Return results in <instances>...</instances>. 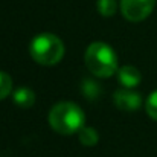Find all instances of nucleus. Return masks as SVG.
<instances>
[{
	"mask_svg": "<svg viewBox=\"0 0 157 157\" xmlns=\"http://www.w3.org/2000/svg\"><path fill=\"white\" fill-rule=\"evenodd\" d=\"M48 122L51 128L58 134L70 136L78 133L84 127L86 114L78 104L70 101H63L51 108L48 114Z\"/></svg>",
	"mask_w": 157,
	"mask_h": 157,
	"instance_id": "nucleus-1",
	"label": "nucleus"
},
{
	"mask_svg": "<svg viewBox=\"0 0 157 157\" xmlns=\"http://www.w3.org/2000/svg\"><path fill=\"white\" fill-rule=\"evenodd\" d=\"M84 64L89 72L98 78H110L117 72V55L110 44L95 41L84 52Z\"/></svg>",
	"mask_w": 157,
	"mask_h": 157,
	"instance_id": "nucleus-2",
	"label": "nucleus"
},
{
	"mask_svg": "<svg viewBox=\"0 0 157 157\" xmlns=\"http://www.w3.org/2000/svg\"><path fill=\"white\" fill-rule=\"evenodd\" d=\"M64 44L63 41L51 32L38 34L29 44V53L32 59L41 66H53L59 63L64 56Z\"/></svg>",
	"mask_w": 157,
	"mask_h": 157,
	"instance_id": "nucleus-3",
	"label": "nucleus"
},
{
	"mask_svg": "<svg viewBox=\"0 0 157 157\" xmlns=\"http://www.w3.org/2000/svg\"><path fill=\"white\" fill-rule=\"evenodd\" d=\"M121 12L128 21H142L154 9L156 0H121Z\"/></svg>",
	"mask_w": 157,
	"mask_h": 157,
	"instance_id": "nucleus-4",
	"label": "nucleus"
},
{
	"mask_svg": "<svg viewBox=\"0 0 157 157\" xmlns=\"http://www.w3.org/2000/svg\"><path fill=\"white\" fill-rule=\"evenodd\" d=\"M114 104L119 110L124 111H136L142 105V96L137 92L130 89H121L114 93Z\"/></svg>",
	"mask_w": 157,
	"mask_h": 157,
	"instance_id": "nucleus-5",
	"label": "nucleus"
},
{
	"mask_svg": "<svg viewBox=\"0 0 157 157\" xmlns=\"http://www.w3.org/2000/svg\"><path fill=\"white\" fill-rule=\"evenodd\" d=\"M117 79L124 89H133L140 84L142 75L134 66H122L117 69Z\"/></svg>",
	"mask_w": 157,
	"mask_h": 157,
	"instance_id": "nucleus-6",
	"label": "nucleus"
},
{
	"mask_svg": "<svg viewBox=\"0 0 157 157\" xmlns=\"http://www.w3.org/2000/svg\"><path fill=\"white\" fill-rule=\"evenodd\" d=\"M12 101L20 108H31L35 104V93H34V90H31L28 87H18L12 93Z\"/></svg>",
	"mask_w": 157,
	"mask_h": 157,
	"instance_id": "nucleus-7",
	"label": "nucleus"
},
{
	"mask_svg": "<svg viewBox=\"0 0 157 157\" xmlns=\"http://www.w3.org/2000/svg\"><path fill=\"white\" fill-rule=\"evenodd\" d=\"M81 90H82L84 98L89 99V101H95L102 93V87L95 79H84L82 86H81Z\"/></svg>",
	"mask_w": 157,
	"mask_h": 157,
	"instance_id": "nucleus-8",
	"label": "nucleus"
},
{
	"mask_svg": "<svg viewBox=\"0 0 157 157\" xmlns=\"http://www.w3.org/2000/svg\"><path fill=\"white\" fill-rule=\"evenodd\" d=\"M78 139L84 147H95L99 140V134L93 127H82L78 131Z\"/></svg>",
	"mask_w": 157,
	"mask_h": 157,
	"instance_id": "nucleus-9",
	"label": "nucleus"
},
{
	"mask_svg": "<svg viewBox=\"0 0 157 157\" xmlns=\"http://www.w3.org/2000/svg\"><path fill=\"white\" fill-rule=\"evenodd\" d=\"M96 8H98V12L104 17H111L116 14V9H117V3L116 0H98L96 2Z\"/></svg>",
	"mask_w": 157,
	"mask_h": 157,
	"instance_id": "nucleus-10",
	"label": "nucleus"
},
{
	"mask_svg": "<svg viewBox=\"0 0 157 157\" xmlns=\"http://www.w3.org/2000/svg\"><path fill=\"white\" fill-rule=\"evenodd\" d=\"M11 92H12V78L8 73L0 72V101L9 96Z\"/></svg>",
	"mask_w": 157,
	"mask_h": 157,
	"instance_id": "nucleus-11",
	"label": "nucleus"
},
{
	"mask_svg": "<svg viewBox=\"0 0 157 157\" xmlns=\"http://www.w3.org/2000/svg\"><path fill=\"white\" fill-rule=\"evenodd\" d=\"M145 111H147V114L151 119L157 121V90H154L147 98V101H145Z\"/></svg>",
	"mask_w": 157,
	"mask_h": 157,
	"instance_id": "nucleus-12",
	"label": "nucleus"
}]
</instances>
